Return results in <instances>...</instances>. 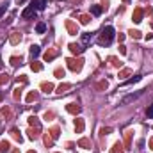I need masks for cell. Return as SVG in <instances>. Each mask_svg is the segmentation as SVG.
Returning <instances> with one entry per match:
<instances>
[{"instance_id":"cell-7","label":"cell","mask_w":153,"mask_h":153,"mask_svg":"<svg viewBox=\"0 0 153 153\" xmlns=\"http://www.w3.org/2000/svg\"><path fill=\"white\" fill-rule=\"evenodd\" d=\"M66 109H68V112H71V114H77V112L80 111V107H78V105H75V103H70Z\"/></svg>"},{"instance_id":"cell-3","label":"cell","mask_w":153,"mask_h":153,"mask_svg":"<svg viewBox=\"0 0 153 153\" xmlns=\"http://www.w3.org/2000/svg\"><path fill=\"white\" fill-rule=\"evenodd\" d=\"M36 16V9L30 5V7H27L23 12H21V18H25V20H30V18H34Z\"/></svg>"},{"instance_id":"cell-29","label":"cell","mask_w":153,"mask_h":153,"mask_svg":"<svg viewBox=\"0 0 153 153\" xmlns=\"http://www.w3.org/2000/svg\"><path fill=\"white\" fill-rule=\"evenodd\" d=\"M29 153H36V152H29Z\"/></svg>"},{"instance_id":"cell-24","label":"cell","mask_w":153,"mask_h":153,"mask_svg":"<svg viewBox=\"0 0 153 153\" xmlns=\"http://www.w3.org/2000/svg\"><path fill=\"white\" fill-rule=\"evenodd\" d=\"M112 153H121V144H116L114 150H112Z\"/></svg>"},{"instance_id":"cell-13","label":"cell","mask_w":153,"mask_h":153,"mask_svg":"<svg viewBox=\"0 0 153 153\" xmlns=\"http://www.w3.org/2000/svg\"><path fill=\"white\" fill-rule=\"evenodd\" d=\"M36 30H37L39 34H43V32L46 30V25H45V23H37V25H36Z\"/></svg>"},{"instance_id":"cell-18","label":"cell","mask_w":153,"mask_h":153,"mask_svg":"<svg viewBox=\"0 0 153 153\" xmlns=\"http://www.w3.org/2000/svg\"><path fill=\"white\" fill-rule=\"evenodd\" d=\"M30 68H32L34 71H39V70H41V64H39V62H32V64H30Z\"/></svg>"},{"instance_id":"cell-8","label":"cell","mask_w":153,"mask_h":153,"mask_svg":"<svg viewBox=\"0 0 153 153\" xmlns=\"http://www.w3.org/2000/svg\"><path fill=\"white\" fill-rule=\"evenodd\" d=\"M141 18H143V11H141V9H135V14H134V21H135V23H139V21H141Z\"/></svg>"},{"instance_id":"cell-10","label":"cell","mask_w":153,"mask_h":153,"mask_svg":"<svg viewBox=\"0 0 153 153\" xmlns=\"http://www.w3.org/2000/svg\"><path fill=\"white\" fill-rule=\"evenodd\" d=\"M9 148H11V144L7 141H2L0 143V152H9Z\"/></svg>"},{"instance_id":"cell-16","label":"cell","mask_w":153,"mask_h":153,"mask_svg":"<svg viewBox=\"0 0 153 153\" xmlns=\"http://www.w3.org/2000/svg\"><path fill=\"white\" fill-rule=\"evenodd\" d=\"M11 134H12V137H14L16 141H20V143H21V135L18 134V130H16V128H12V132H11Z\"/></svg>"},{"instance_id":"cell-17","label":"cell","mask_w":153,"mask_h":153,"mask_svg":"<svg viewBox=\"0 0 153 153\" xmlns=\"http://www.w3.org/2000/svg\"><path fill=\"white\" fill-rule=\"evenodd\" d=\"M82 41H84V45H87V43L91 41V34H84V36H82Z\"/></svg>"},{"instance_id":"cell-15","label":"cell","mask_w":153,"mask_h":153,"mask_svg":"<svg viewBox=\"0 0 153 153\" xmlns=\"http://www.w3.org/2000/svg\"><path fill=\"white\" fill-rule=\"evenodd\" d=\"M41 87H43V89H45V91H46V93H52V89H53V86H52V84H50V82H48V84H43V86H41Z\"/></svg>"},{"instance_id":"cell-23","label":"cell","mask_w":153,"mask_h":153,"mask_svg":"<svg viewBox=\"0 0 153 153\" xmlns=\"http://www.w3.org/2000/svg\"><path fill=\"white\" fill-rule=\"evenodd\" d=\"M18 61L21 62V59H18V57H12V59H11V64H12V66H18Z\"/></svg>"},{"instance_id":"cell-30","label":"cell","mask_w":153,"mask_h":153,"mask_svg":"<svg viewBox=\"0 0 153 153\" xmlns=\"http://www.w3.org/2000/svg\"><path fill=\"white\" fill-rule=\"evenodd\" d=\"M18 2H23V0H18Z\"/></svg>"},{"instance_id":"cell-28","label":"cell","mask_w":153,"mask_h":153,"mask_svg":"<svg viewBox=\"0 0 153 153\" xmlns=\"http://www.w3.org/2000/svg\"><path fill=\"white\" fill-rule=\"evenodd\" d=\"M9 78H7V75H0V84H4V82H7Z\"/></svg>"},{"instance_id":"cell-2","label":"cell","mask_w":153,"mask_h":153,"mask_svg":"<svg viewBox=\"0 0 153 153\" xmlns=\"http://www.w3.org/2000/svg\"><path fill=\"white\" fill-rule=\"evenodd\" d=\"M66 62H68V68H70L71 71H80L84 61H82V59H68Z\"/></svg>"},{"instance_id":"cell-22","label":"cell","mask_w":153,"mask_h":153,"mask_svg":"<svg viewBox=\"0 0 153 153\" xmlns=\"http://www.w3.org/2000/svg\"><path fill=\"white\" fill-rule=\"evenodd\" d=\"M53 57H55V52H50V53H46V55H45V59H46V61H50V59H53Z\"/></svg>"},{"instance_id":"cell-6","label":"cell","mask_w":153,"mask_h":153,"mask_svg":"<svg viewBox=\"0 0 153 153\" xmlns=\"http://www.w3.org/2000/svg\"><path fill=\"white\" fill-rule=\"evenodd\" d=\"M102 11H103V7H102V5H91V12H93L94 16H100V14H102Z\"/></svg>"},{"instance_id":"cell-26","label":"cell","mask_w":153,"mask_h":153,"mask_svg":"<svg viewBox=\"0 0 153 153\" xmlns=\"http://www.w3.org/2000/svg\"><path fill=\"white\" fill-rule=\"evenodd\" d=\"M36 98H37V94H36V93H30L27 100H29V102H32V100H36Z\"/></svg>"},{"instance_id":"cell-4","label":"cell","mask_w":153,"mask_h":153,"mask_svg":"<svg viewBox=\"0 0 153 153\" xmlns=\"http://www.w3.org/2000/svg\"><path fill=\"white\" fill-rule=\"evenodd\" d=\"M32 7L36 11H43L46 7V0H32Z\"/></svg>"},{"instance_id":"cell-12","label":"cell","mask_w":153,"mask_h":153,"mask_svg":"<svg viewBox=\"0 0 153 153\" xmlns=\"http://www.w3.org/2000/svg\"><path fill=\"white\" fill-rule=\"evenodd\" d=\"M75 128H77V132H82V130H84V121H82V119H77Z\"/></svg>"},{"instance_id":"cell-5","label":"cell","mask_w":153,"mask_h":153,"mask_svg":"<svg viewBox=\"0 0 153 153\" xmlns=\"http://www.w3.org/2000/svg\"><path fill=\"white\" fill-rule=\"evenodd\" d=\"M70 50H71L73 53H82V52H84V46H80V45H75V43H71V45H70Z\"/></svg>"},{"instance_id":"cell-25","label":"cell","mask_w":153,"mask_h":153,"mask_svg":"<svg viewBox=\"0 0 153 153\" xmlns=\"http://www.w3.org/2000/svg\"><path fill=\"white\" fill-rule=\"evenodd\" d=\"M68 87H70V86H68V84H64V86H61V87L57 89V93H64V89H68Z\"/></svg>"},{"instance_id":"cell-19","label":"cell","mask_w":153,"mask_h":153,"mask_svg":"<svg viewBox=\"0 0 153 153\" xmlns=\"http://www.w3.org/2000/svg\"><path fill=\"white\" fill-rule=\"evenodd\" d=\"M146 116H148L150 119H153V105H150V107H148V111H146Z\"/></svg>"},{"instance_id":"cell-1","label":"cell","mask_w":153,"mask_h":153,"mask_svg":"<svg viewBox=\"0 0 153 153\" xmlns=\"http://www.w3.org/2000/svg\"><path fill=\"white\" fill-rule=\"evenodd\" d=\"M112 39H114V29H112V27H105V29L102 30L100 37H98V43L107 46V45H111Z\"/></svg>"},{"instance_id":"cell-20","label":"cell","mask_w":153,"mask_h":153,"mask_svg":"<svg viewBox=\"0 0 153 153\" xmlns=\"http://www.w3.org/2000/svg\"><path fill=\"white\" fill-rule=\"evenodd\" d=\"M55 77L62 78V77H64V70H55Z\"/></svg>"},{"instance_id":"cell-27","label":"cell","mask_w":153,"mask_h":153,"mask_svg":"<svg viewBox=\"0 0 153 153\" xmlns=\"http://www.w3.org/2000/svg\"><path fill=\"white\" fill-rule=\"evenodd\" d=\"M29 123H30V125H37V118H34V116L29 118Z\"/></svg>"},{"instance_id":"cell-11","label":"cell","mask_w":153,"mask_h":153,"mask_svg":"<svg viewBox=\"0 0 153 153\" xmlns=\"http://www.w3.org/2000/svg\"><path fill=\"white\" fill-rule=\"evenodd\" d=\"M141 80V75H135L134 78H130V80H127V82H123V86H128V84H134V82H139Z\"/></svg>"},{"instance_id":"cell-21","label":"cell","mask_w":153,"mask_h":153,"mask_svg":"<svg viewBox=\"0 0 153 153\" xmlns=\"http://www.w3.org/2000/svg\"><path fill=\"white\" fill-rule=\"evenodd\" d=\"M80 21H82L84 25H87V23H89V16H86V14H84V16L80 18Z\"/></svg>"},{"instance_id":"cell-9","label":"cell","mask_w":153,"mask_h":153,"mask_svg":"<svg viewBox=\"0 0 153 153\" xmlns=\"http://www.w3.org/2000/svg\"><path fill=\"white\" fill-rule=\"evenodd\" d=\"M39 52H41V50H39V46H37V45L30 46V55H32V57H37V55H39Z\"/></svg>"},{"instance_id":"cell-14","label":"cell","mask_w":153,"mask_h":153,"mask_svg":"<svg viewBox=\"0 0 153 153\" xmlns=\"http://www.w3.org/2000/svg\"><path fill=\"white\" fill-rule=\"evenodd\" d=\"M130 36H132V37H134V39H141V37H143V36H141V32H139V30H130Z\"/></svg>"}]
</instances>
